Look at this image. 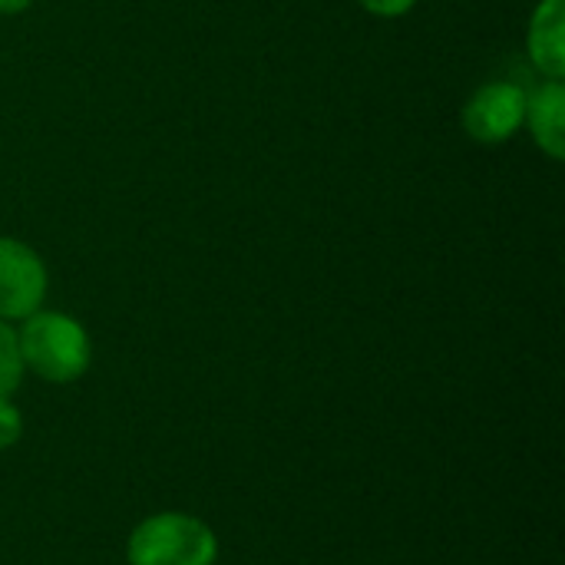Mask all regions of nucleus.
Here are the masks:
<instances>
[{"mask_svg":"<svg viewBox=\"0 0 565 565\" xmlns=\"http://www.w3.org/2000/svg\"><path fill=\"white\" fill-rule=\"evenodd\" d=\"M536 146L550 159L565 156V86L563 79H546L533 93H526V119Z\"/></svg>","mask_w":565,"mask_h":565,"instance_id":"39448f33","label":"nucleus"},{"mask_svg":"<svg viewBox=\"0 0 565 565\" xmlns=\"http://www.w3.org/2000/svg\"><path fill=\"white\" fill-rule=\"evenodd\" d=\"M20 437H23V417L7 397V401H0V450L13 447Z\"/></svg>","mask_w":565,"mask_h":565,"instance_id":"6e6552de","label":"nucleus"},{"mask_svg":"<svg viewBox=\"0 0 565 565\" xmlns=\"http://www.w3.org/2000/svg\"><path fill=\"white\" fill-rule=\"evenodd\" d=\"M526 119V89L520 83H487L463 109V126L477 142H507Z\"/></svg>","mask_w":565,"mask_h":565,"instance_id":"20e7f679","label":"nucleus"},{"mask_svg":"<svg viewBox=\"0 0 565 565\" xmlns=\"http://www.w3.org/2000/svg\"><path fill=\"white\" fill-rule=\"evenodd\" d=\"M33 0H0V13H20V10H26Z\"/></svg>","mask_w":565,"mask_h":565,"instance_id":"9d476101","label":"nucleus"},{"mask_svg":"<svg viewBox=\"0 0 565 565\" xmlns=\"http://www.w3.org/2000/svg\"><path fill=\"white\" fill-rule=\"evenodd\" d=\"M23 358H20V344H17V331L0 321V401H7L20 381H23Z\"/></svg>","mask_w":565,"mask_h":565,"instance_id":"0eeeda50","label":"nucleus"},{"mask_svg":"<svg viewBox=\"0 0 565 565\" xmlns=\"http://www.w3.org/2000/svg\"><path fill=\"white\" fill-rule=\"evenodd\" d=\"M364 10H371V13H377V17H401V13H407L417 0H358Z\"/></svg>","mask_w":565,"mask_h":565,"instance_id":"1a4fd4ad","label":"nucleus"},{"mask_svg":"<svg viewBox=\"0 0 565 565\" xmlns=\"http://www.w3.org/2000/svg\"><path fill=\"white\" fill-rule=\"evenodd\" d=\"M46 295V268L33 248L0 238V321L30 318Z\"/></svg>","mask_w":565,"mask_h":565,"instance_id":"7ed1b4c3","label":"nucleus"},{"mask_svg":"<svg viewBox=\"0 0 565 565\" xmlns=\"http://www.w3.org/2000/svg\"><path fill=\"white\" fill-rule=\"evenodd\" d=\"M129 565H215L218 540L209 523L189 513H156L126 543Z\"/></svg>","mask_w":565,"mask_h":565,"instance_id":"f03ea898","label":"nucleus"},{"mask_svg":"<svg viewBox=\"0 0 565 565\" xmlns=\"http://www.w3.org/2000/svg\"><path fill=\"white\" fill-rule=\"evenodd\" d=\"M530 56L546 79L565 76V0H543L530 23Z\"/></svg>","mask_w":565,"mask_h":565,"instance_id":"423d86ee","label":"nucleus"},{"mask_svg":"<svg viewBox=\"0 0 565 565\" xmlns=\"http://www.w3.org/2000/svg\"><path fill=\"white\" fill-rule=\"evenodd\" d=\"M23 367L50 384H70L89 367V334L60 311H33L17 334Z\"/></svg>","mask_w":565,"mask_h":565,"instance_id":"f257e3e1","label":"nucleus"}]
</instances>
